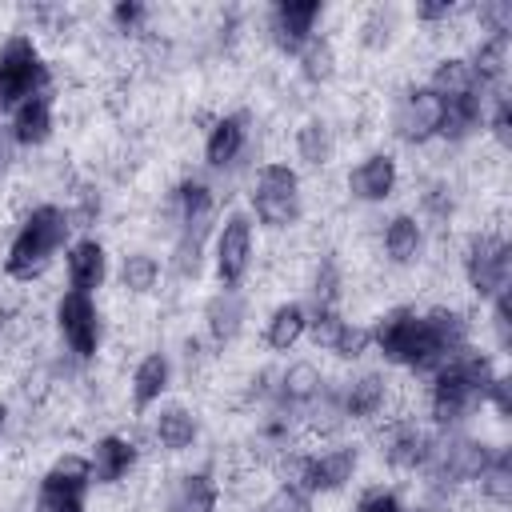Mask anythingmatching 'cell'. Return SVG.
<instances>
[{"instance_id":"10","label":"cell","mask_w":512,"mask_h":512,"mask_svg":"<svg viewBox=\"0 0 512 512\" xmlns=\"http://www.w3.org/2000/svg\"><path fill=\"white\" fill-rule=\"evenodd\" d=\"M88 488H92L88 456L64 452L44 468L32 512H88Z\"/></svg>"},{"instance_id":"37","label":"cell","mask_w":512,"mask_h":512,"mask_svg":"<svg viewBox=\"0 0 512 512\" xmlns=\"http://www.w3.org/2000/svg\"><path fill=\"white\" fill-rule=\"evenodd\" d=\"M148 20H152V8L144 0H120V4L108 8V24L120 36H144L148 32Z\"/></svg>"},{"instance_id":"16","label":"cell","mask_w":512,"mask_h":512,"mask_svg":"<svg viewBox=\"0 0 512 512\" xmlns=\"http://www.w3.org/2000/svg\"><path fill=\"white\" fill-rule=\"evenodd\" d=\"M344 188H348V196H352L356 204H384V200H392L396 188H400V160H396L392 152H384V148L364 152V156L348 168Z\"/></svg>"},{"instance_id":"31","label":"cell","mask_w":512,"mask_h":512,"mask_svg":"<svg viewBox=\"0 0 512 512\" xmlns=\"http://www.w3.org/2000/svg\"><path fill=\"white\" fill-rule=\"evenodd\" d=\"M472 488H476L480 500L492 504V508H508V504H512V448H508V444H496L492 460L484 464V472L476 476Z\"/></svg>"},{"instance_id":"23","label":"cell","mask_w":512,"mask_h":512,"mask_svg":"<svg viewBox=\"0 0 512 512\" xmlns=\"http://www.w3.org/2000/svg\"><path fill=\"white\" fill-rule=\"evenodd\" d=\"M8 128L16 136L20 148H44L56 132V100L52 92H40V96H28L24 104H16L8 112Z\"/></svg>"},{"instance_id":"39","label":"cell","mask_w":512,"mask_h":512,"mask_svg":"<svg viewBox=\"0 0 512 512\" xmlns=\"http://www.w3.org/2000/svg\"><path fill=\"white\" fill-rule=\"evenodd\" d=\"M260 512H316V504H312V496H304L300 488L280 484V488H272V492L264 496Z\"/></svg>"},{"instance_id":"30","label":"cell","mask_w":512,"mask_h":512,"mask_svg":"<svg viewBox=\"0 0 512 512\" xmlns=\"http://www.w3.org/2000/svg\"><path fill=\"white\" fill-rule=\"evenodd\" d=\"M424 88H428L432 96H440V100H460V96L480 92V84H476V76H472L468 56H456V52H452V56H440V60L428 68Z\"/></svg>"},{"instance_id":"28","label":"cell","mask_w":512,"mask_h":512,"mask_svg":"<svg viewBox=\"0 0 512 512\" xmlns=\"http://www.w3.org/2000/svg\"><path fill=\"white\" fill-rule=\"evenodd\" d=\"M484 92L460 96V100H440V124H436V140L444 144H464L484 128Z\"/></svg>"},{"instance_id":"29","label":"cell","mask_w":512,"mask_h":512,"mask_svg":"<svg viewBox=\"0 0 512 512\" xmlns=\"http://www.w3.org/2000/svg\"><path fill=\"white\" fill-rule=\"evenodd\" d=\"M308 336V304L300 300H280L264 316V348L272 352H292Z\"/></svg>"},{"instance_id":"4","label":"cell","mask_w":512,"mask_h":512,"mask_svg":"<svg viewBox=\"0 0 512 512\" xmlns=\"http://www.w3.org/2000/svg\"><path fill=\"white\" fill-rule=\"evenodd\" d=\"M248 216L268 232H288L304 220V180L288 160H268L252 172Z\"/></svg>"},{"instance_id":"32","label":"cell","mask_w":512,"mask_h":512,"mask_svg":"<svg viewBox=\"0 0 512 512\" xmlns=\"http://www.w3.org/2000/svg\"><path fill=\"white\" fill-rule=\"evenodd\" d=\"M296 72H300V80H304V84H312V88L328 84V80L340 72V56H336L332 36L316 32V36L304 44V52L296 56Z\"/></svg>"},{"instance_id":"18","label":"cell","mask_w":512,"mask_h":512,"mask_svg":"<svg viewBox=\"0 0 512 512\" xmlns=\"http://www.w3.org/2000/svg\"><path fill=\"white\" fill-rule=\"evenodd\" d=\"M424 332H428L436 368H440L444 360H452L456 352L472 348V320H468V312L456 308V304H432V308H424Z\"/></svg>"},{"instance_id":"21","label":"cell","mask_w":512,"mask_h":512,"mask_svg":"<svg viewBox=\"0 0 512 512\" xmlns=\"http://www.w3.org/2000/svg\"><path fill=\"white\" fill-rule=\"evenodd\" d=\"M424 244H428V232L416 212H392L380 228V252L396 268H412L424 256Z\"/></svg>"},{"instance_id":"24","label":"cell","mask_w":512,"mask_h":512,"mask_svg":"<svg viewBox=\"0 0 512 512\" xmlns=\"http://www.w3.org/2000/svg\"><path fill=\"white\" fill-rule=\"evenodd\" d=\"M168 388H172V360H168V352H160V348L144 352V356L136 360L132 376H128L132 408H136V412L156 408V404L168 396Z\"/></svg>"},{"instance_id":"36","label":"cell","mask_w":512,"mask_h":512,"mask_svg":"<svg viewBox=\"0 0 512 512\" xmlns=\"http://www.w3.org/2000/svg\"><path fill=\"white\" fill-rule=\"evenodd\" d=\"M324 352H332V356H336V360H344V364H352V360L368 356V352H372V332H368V324L344 320V324H340V332L328 340V348H324Z\"/></svg>"},{"instance_id":"42","label":"cell","mask_w":512,"mask_h":512,"mask_svg":"<svg viewBox=\"0 0 512 512\" xmlns=\"http://www.w3.org/2000/svg\"><path fill=\"white\" fill-rule=\"evenodd\" d=\"M460 16V8L452 0H436V4H412V20L424 24V28H440V24H452Z\"/></svg>"},{"instance_id":"1","label":"cell","mask_w":512,"mask_h":512,"mask_svg":"<svg viewBox=\"0 0 512 512\" xmlns=\"http://www.w3.org/2000/svg\"><path fill=\"white\" fill-rule=\"evenodd\" d=\"M500 376L496 360L480 348H464L452 360H444L428 376V420L432 432H460L476 408H484V396L492 380Z\"/></svg>"},{"instance_id":"12","label":"cell","mask_w":512,"mask_h":512,"mask_svg":"<svg viewBox=\"0 0 512 512\" xmlns=\"http://www.w3.org/2000/svg\"><path fill=\"white\" fill-rule=\"evenodd\" d=\"M320 20H324L320 0H280L264 16V36L280 56H300L304 44L316 36Z\"/></svg>"},{"instance_id":"22","label":"cell","mask_w":512,"mask_h":512,"mask_svg":"<svg viewBox=\"0 0 512 512\" xmlns=\"http://www.w3.org/2000/svg\"><path fill=\"white\" fill-rule=\"evenodd\" d=\"M204 336L224 348L232 344L240 332H244V320H248V296L240 288H216L208 300H204Z\"/></svg>"},{"instance_id":"2","label":"cell","mask_w":512,"mask_h":512,"mask_svg":"<svg viewBox=\"0 0 512 512\" xmlns=\"http://www.w3.org/2000/svg\"><path fill=\"white\" fill-rule=\"evenodd\" d=\"M72 228L76 224H72L68 208H60V204H32L20 216V224H16V232H12L8 248H4V276L16 280V284L40 280L52 268V260L72 244Z\"/></svg>"},{"instance_id":"43","label":"cell","mask_w":512,"mask_h":512,"mask_svg":"<svg viewBox=\"0 0 512 512\" xmlns=\"http://www.w3.org/2000/svg\"><path fill=\"white\" fill-rule=\"evenodd\" d=\"M484 404L496 412V420H508L512 416V380L500 372L496 380H492V388H488V396H484Z\"/></svg>"},{"instance_id":"34","label":"cell","mask_w":512,"mask_h":512,"mask_svg":"<svg viewBox=\"0 0 512 512\" xmlns=\"http://www.w3.org/2000/svg\"><path fill=\"white\" fill-rule=\"evenodd\" d=\"M340 288H344V268L332 252H320L316 264H312V280H308V292H312V308H340Z\"/></svg>"},{"instance_id":"38","label":"cell","mask_w":512,"mask_h":512,"mask_svg":"<svg viewBox=\"0 0 512 512\" xmlns=\"http://www.w3.org/2000/svg\"><path fill=\"white\" fill-rule=\"evenodd\" d=\"M468 16L476 20L480 36H492V32H512V4H508V0H480L476 8H468Z\"/></svg>"},{"instance_id":"20","label":"cell","mask_w":512,"mask_h":512,"mask_svg":"<svg viewBox=\"0 0 512 512\" xmlns=\"http://www.w3.org/2000/svg\"><path fill=\"white\" fill-rule=\"evenodd\" d=\"M136 460H140V448H136L132 436H124V432H104V436H96V444H92V452H88L92 484L112 488V484L128 480V472L136 468Z\"/></svg>"},{"instance_id":"33","label":"cell","mask_w":512,"mask_h":512,"mask_svg":"<svg viewBox=\"0 0 512 512\" xmlns=\"http://www.w3.org/2000/svg\"><path fill=\"white\" fill-rule=\"evenodd\" d=\"M160 280H164V264L152 252H144V248L124 252V260H120V288L128 296H152L160 288Z\"/></svg>"},{"instance_id":"7","label":"cell","mask_w":512,"mask_h":512,"mask_svg":"<svg viewBox=\"0 0 512 512\" xmlns=\"http://www.w3.org/2000/svg\"><path fill=\"white\" fill-rule=\"evenodd\" d=\"M460 276L476 300H492L512 284V244L500 228H476L460 248Z\"/></svg>"},{"instance_id":"44","label":"cell","mask_w":512,"mask_h":512,"mask_svg":"<svg viewBox=\"0 0 512 512\" xmlns=\"http://www.w3.org/2000/svg\"><path fill=\"white\" fill-rule=\"evenodd\" d=\"M16 152H20V144H16L12 128H8V120H0V176L16 164Z\"/></svg>"},{"instance_id":"19","label":"cell","mask_w":512,"mask_h":512,"mask_svg":"<svg viewBox=\"0 0 512 512\" xmlns=\"http://www.w3.org/2000/svg\"><path fill=\"white\" fill-rule=\"evenodd\" d=\"M64 276L72 292H100L108 280V248L96 236H80L64 248Z\"/></svg>"},{"instance_id":"8","label":"cell","mask_w":512,"mask_h":512,"mask_svg":"<svg viewBox=\"0 0 512 512\" xmlns=\"http://www.w3.org/2000/svg\"><path fill=\"white\" fill-rule=\"evenodd\" d=\"M252 260H256V220L248 216V208H232L224 212L212 236V272L220 288H240L252 272Z\"/></svg>"},{"instance_id":"41","label":"cell","mask_w":512,"mask_h":512,"mask_svg":"<svg viewBox=\"0 0 512 512\" xmlns=\"http://www.w3.org/2000/svg\"><path fill=\"white\" fill-rule=\"evenodd\" d=\"M352 512H408V508H404V500H400L392 488L376 484V488H368V492L356 500V508H352Z\"/></svg>"},{"instance_id":"13","label":"cell","mask_w":512,"mask_h":512,"mask_svg":"<svg viewBox=\"0 0 512 512\" xmlns=\"http://www.w3.org/2000/svg\"><path fill=\"white\" fill-rule=\"evenodd\" d=\"M436 124H440V96H432L424 84L400 88V96L392 100V112H388V132L400 144L424 148L428 140H436Z\"/></svg>"},{"instance_id":"9","label":"cell","mask_w":512,"mask_h":512,"mask_svg":"<svg viewBox=\"0 0 512 512\" xmlns=\"http://www.w3.org/2000/svg\"><path fill=\"white\" fill-rule=\"evenodd\" d=\"M52 324L60 344L68 348L72 360H96L100 344H104V316L96 308V300L88 292H72L64 288L52 304Z\"/></svg>"},{"instance_id":"11","label":"cell","mask_w":512,"mask_h":512,"mask_svg":"<svg viewBox=\"0 0 512 512\" xmlns=\"http://www.w3.org/2000/svg\"><path fill=\"white\" fill-rule=\"evenodd\" d=\"M168 212H172L176 240L204 244L212 224H216V192H212V184L200 180V176H184L168 196Z\"/></svg>"},{"instance_id":"6","label":"cell","mask_w":512,"mask_h":512,"mask_svg":"<svg viewBox=\"0 0 512 512\" xmlns=\"http://www.w3.org/2000/svg\"><path fill=\"white\" fill-rule=\"evenodd\" d=\"M52 92V64L44 60L32 32H12L0 40V120L28 96Z\"/></svg>"},{"instance_id":"40","label":"cell","mask_w":512,"mask_h":512,"mask_svg":"<svg viewBox=\"0 0 512 512\" xmlns=\"http://www.w3.org/2000/svg\"><path fill=\"white\" fill-rule=\"evenodd\" d=\"M488 304H492V320H488V328H492V336H496V352H508V348H512V320H508V292H500V296H492Z\"/></svg>"},{"instance_id":"5","label":"cell","mask_w":512,"mask_h":512,"mask_svg":"<svg viewBox=\"0 0 512 512\" xmlns=\"http://www.w3.org/2000/svg\"><path fill=\"white\" fill-rule=\"evenodd\" d=\"M368 332H372V348L384 356V364L408 368L412 376H432L436 372V356H432L420 308L396 304V308L380 312L376 324H368Z\"/></svg>"},{"instance_id":"27","label":"cell","mask_w":512,"mask_h":512,"mask_svg":"<svg viewBox=\"0 0 512 512\" xmlns=\"http://www.w3.org/2000/svg\"><path fill=\"white\" fill-rule=\"evenodd\" d=\"M164 508H168V512H216V508H220V480H216L208 468L180 472V476L168 484Z\"/></svg>"},{"instance_id":"17","label":"cell","mask_w":512,"mask_h":512,"mask_svg":"<svg viewBox=\"0 0 512 512\" xmlns=\"http://www.w3.org/2000/svg\"><path fill=\"white\" fill-rule=\"evenodd\" d=\"M248 136H252V128H248L244 112L216 116L208 124V132H204V164L212 172H232L244 160V152H248Z\"/></svg>"},{"instance_id":"26","label":"cell","mask_w":512,"mask_h":512,"mask_svg":"<svg viewBox=\"0 0 512 512\" xmlns=\"http://www.w3.org/2000/svg\"><path fill=\"white\" fill-rule=\"evenodd\" d=\"M152 440H156V448L180 456V452L196 448V440H200V416L188 404H156Z\"/></svg>"},{"instance_id":"15","label":"cell","mask_w":512,"mask_h":512,"mask_svg":"<svg viewBox=\"0 0 512 512\" xmlns=\"http://www.w3.org/2000/svg\"><path fill=\"white\" fill-rule=\"evenodd\" d=\"M340 396V412L348 424H364V420H380L392 404V376L380 368H364L348 380L336 384Z\"/></svg>"},{"instance_id":"35","label":"cell","mask_w":512,"mask_h":512,"mask_svg":"<svg viewBox=\"0 0 512 512\" xmlns=\"http://www.w3.org/2000/svg\"><path fill=\"white\" fill-rule=\"evenodd\" d=\"M396 32H400V16H396V8H372L364 20H360V44L364 48H372V52H384L392 40H396Z\"/></svg>"},{"instance_id":"45","label":"cell","mask_w":512,"mask_h":512,"mask_svg":"<svg viewBox=\"0 0 512 512\" xmlns=\"http://www.w3.org/2000/svg\"><path fill=\"white\" fill-rule=\"evenodd\" d=\"M4 428H8V408L0 404V436H4Z\"/></svg>"},{"instance_id":"3","label":"cell","mask_w":512,"mask_h":512,"mask_svg":"<svg viewBox=\"0 0 512 512\" xmlns=\"http://www.w3.org/2000/svg\"><path fill=\"white\" fill-rule=\"evenodd\" d=\"M280 468V484L300 488L304 496H332L340 488H348L360 472V444H328V448H312V452H284L276 456Z\"/></svg>"},{"instance_id":"14","label":"cell","mask_w":512,"mask_h":512,"mask_svg":"<svg viewBox=\"0 0 512 512\" xmlns=\"http://www.w3.org/2000/svg\"><path fill=\"white\" fill-rule=\"evenodd\" d=\"M432 444H436V432L428 424H416L408 416H392L388 428L380 432V456L392 472H404V476H416L424 472L428 456H432Z\"/></svg>"},{"instance_id":"25","label":"cell","mask_w":512,"mask_h":512,"mask_svg":"<svg viewBox=\"0 0 512 512\" xmlns=\"http://www.w3.org/2000/svg\"><path fill=\"white\" fill-rule=\"evenodd\" d=\"M336 148H340V136L328 116H304L292 128V152L304 168H316V172L328 168L336 160Z\"/></svg>"}]
</instances>
